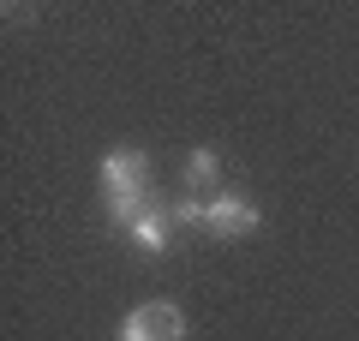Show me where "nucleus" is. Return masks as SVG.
<instances>
[{
    "mask_svg": "<svg viewBox=\"0 0 359 341\" xmlns=\"http://www.w3.org/2000/svg\"><path fill=\"white\" fill-rule=\"evenodd\" d=\"M96 180H102V203L114 198H156L150 192V156L144 150H108L96 162Z\"/></svg>",
    "mask_w": 359,
    "mask_h": 341,
    "instance_id": "1",
    "label": "nucleus"
},
{
    "mask_svg": "<svg viewBox=\"0 0 359 341\" xmlns=\"http://www.w3.org/2000/svg\"><path fill=\"white\" fill-rule=\"evenodd\" d=\"M257 227H264V210L252 198H240V192L204 198V234L210 240H240V234H257Z\"/></svg>",
    "mask_w": 359,
    "mask_h": 341,
    "instance_id": "2",
    "label": "nucleus"
},
{
    "mask_svg": "<svg viewBox=\"0 0 359 341\" xmlns=\"http://www.w3.org/2000/svg\"><path fill=\"white\" fill-rule=\"evenodd\" d=\"M126 240L138 246V252H156V258H162V252H168V240H174V215L156 203V210H144L138 222L126 227Z\"/></svg>",
    "mask_w": 359,
    "mask_h": 341,
    "instance_id": "3",
    "label": "nucleus"
},
{
    "mask_svg": "<svg viewBox=\"0 0 359 341\" xmlns=\"http://www.w3.org/2000/svg\"><path fill=\"white\" fill-rule=\"evenodd\" d=\"M186 186H192V198H204V192L216 198L222 192V156L210 150V144H198V150L186 156Z\"/></svg>",
    "mask_w": 359,
    "mask_h": 341,
    "instance_id": "4",
    "label": "nucleus"
},
{
    "mask_svg": "<svg viewBox=\"0 0 359 341\" xmlns=\"http://www.w3.org/2000/svg\"><path fill=\"white\" fill-rule=\"evenodd\" d=\"M114 341H168V329H162V312H156V300H150V305H132V312L120 317Z\"/></svg>",
    "mask_w": 359,
    "mask_h": 341,
    "instance_id": "5",
    "label": "nucleus"
},
{
    "mask_svg": "<svg viewBox=\"0 0 359 341\" xmlns=\"http://www.w3.org/2000/svg\"><path fill=\"white\" fill-rule=\"evenodd\" d=\"M168 215H174V227H198V234H204V198H192V192H186Z\"/></svg>",
    "mask_w": 359,
    "mask_h": 341,
    "instance_id": "6",
    "label": "nucleus"
},
{
    "mask_svg": "<svg viewBox=\"0 0 359 341\" xmlns=\"http://www.w3.org/2000/svg\"><path fill=\"white\" fill-rule=\"evenodd\" d=\"M156 312H162V329H168V341H186V312H180L174 300H156Z\"/></svg>",
    "mask_w": 359,
    "mask_h": 341,
    "instance_id": "7",
    "label": "nucleus"
}]
</instances>
